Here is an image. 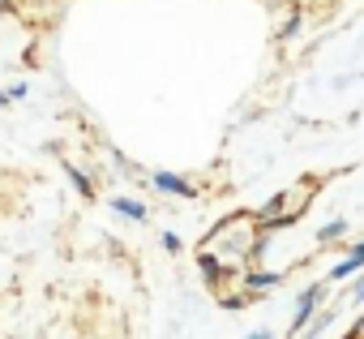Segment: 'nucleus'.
<instances>
[{"label": "nucleus", "mask_w": 364, "mask_h": 339, "mask_svg": "<svg viewBox=\"0 0 364 339\" xmlns=\"http://www.w3.org/2000/svg\"><path fill=\"white\" fill-rule=\"evenodd\" d=\"M317 305H321V283H313V288L300 292V301H296V318H291V330H304V322L313 318Z\"/></svg>", "instance_id": "1"}, {"label": "nucleus", "mask_w": 364, "mask_h": 339, "mask_svg": "<svg viewBox=\"0 0 364 339\" xmlns=\"http://www.w3.org/2000/svg\"><path fill=\"white\" fill-rule=\"evenodd\" d=\"M360 266H364V245H351V254H347V258H343V262H338V266L330 271V279L338 283V279H347V275H355Z\"/></svg>", "instance_id": "2"}, {"label": "nucleus", "mask_w": 364, "mask_h": 339, "mask_svg": "<svg viewBox=\"0 0 364 339\" xmlns=\"http://www.w3.org/2000/svg\"><path fill=\"white\" fill-rule=\"evenodd\" d=\"M154 185H159L163 194H180V198H193V194H198L185 177H171V172H159V177H154Z\"/></svg>", "instance_id": "3"}, {"label": "nucleus", "mask_w": 364, "mask_h": 339, "mask_svg": "<svg viewBox=\"0 0 364 339\" xmlns=\"http://www.w3.org/2000/svg\"><path fill=\"white\" fill-rule=\"evenodd\" d=\"M245 283L249 288H279L283 283V271H245Z\"/></svg>", "instance_id": "4"}, {"label": "nucleus", "mask_w": 364, "mask_h": 339, "mask_svg": "<svg viewBox=\"0 0 364 339\" xmlns=\"http://www.w3.org/2000/svg\"><path fill=\"white\" fill-rule=\"evenodd\" d=\"M112 207H116V211H120L124 219H137V224L146 219V207H141V202H133V198H116Z\"/></svg>", "instance_id": "5"}, {"label": "nucleus", "mask_w": 364, "mask_h": 339, "mask_svg": "<svg viewBox=\"0 0 364 339\" xmlns=\"http://www.w3.org/2000/svg\"><path fill=\"white\" fill-rule=\"evenodd\" d=\"M343 228H347V219H334V224H326V228H321V241H334Z\"/></svg>", "instance_id": "6"}, {"label": "nucleus", "mask_w": 364, "mask_h": 339, "mask_svg": "<svg viewBox=\"0 0 364 339\" xmlns=\"http://www.w3.org/2000/svg\"><path fill=\"white\" fill-rule=\"evenodd\" d=\"M69 181H73V185H77V189H82V194H86V198H90V181H86V177H82V172H77V167H69Z\"/></svg>", "instance_id": "7"}, {"label": "nucleus", "mask_w": 364, "mask_h": 339, "mask_svg": "<svg viewBox=\"0 0 364 339\" xmlns=\"http://www.w3.org/2000/svg\"><path fill=\"white\" fill-rule=\"evenodd\" d=\"M347 339H364V313L355 318V326H351V335H347Z\"/></svg>", "instance_id": "8"}, {"label": "nucleus", "mask_w": 364, "mask_h": 339, "mask_svg": "<svg viewBox=\"0 0 364 339\" xmlns=\"http://www.w3.org/2000/svg\"><path fill=\"white\" fill-rule=\"evenodd\" d=\"M249 339H274V335H270V330H257V335H249Z\"/></svg>", "instance_id": "9"}, {"label": "nucleus", "mask_w": 364, "mask_h": 339, "mask_svg": "<svg viewBox=\"0 0 364 339\" xmlns=\"http://www.w3.org/2000/svg\"><path fill=\"white\" fill-rule=\"evenodd\" d=\"M355 301H364V279H360V283H355Z\"/></svg>", "instance_id": "10"}, {"label": "nucleus", "mask_w": 364, "mask_h": 339, "mask_svg": "<svg viewBox=\"0 0 364 339\" xmlns=\"http://www.w3.org/2000/svg\"><path fill=\"white\" fill-rule=\"evenodd\" d=\"M309 339H313V335H309Z\"/></svg>", "instance_id": "11"}]
</instances>
